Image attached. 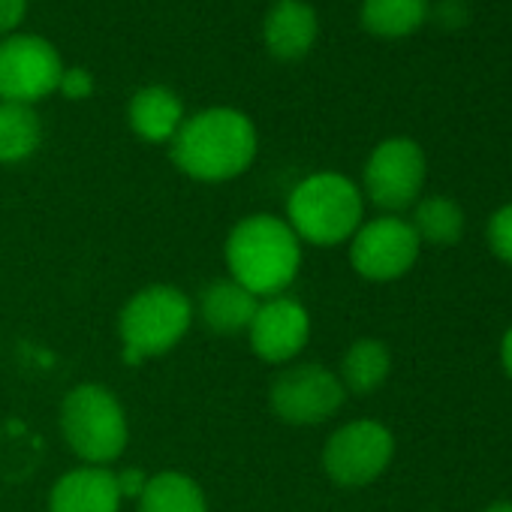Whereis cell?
<instances>
[{
    "label": "cell",
    "instance_id": "6da1fadb",
    "mask_svg": "<svg viewBox=\"0 0 512 512\" xmlns=\"http://www.w3.org/2000/svg\"><path fill=\"white\" fill-rule=\"evenodd\" d=\"M172 163L193 181L223 184L250 169L260 148L253 121L232 106H211L184 118L175 133Z\"/></svg>",
    "mask_w": 512,
    "mask_h": 512
},
{
    "label": "cell",
    "instance_id": "7a4b0ae2",
    "mask_svg": "<svg viewBox=\"0 0 512 512\" xmlns=\"http://www.w3.org/2000/svg\"><path fill=\"white\" fill-rule=\"evenodd\" d=\"M229 278L256 299H275L296 281L302 266V241L284 217L250 214L226 238Z\"/></svg>",
    "mask_w": 512,
    "mask_h": 512
},
{
    "label": "cell",
    "instance_id": "3957f363",
    "mask_svg": "<svg viewBox=\"0 0 512 512\" xmlns=\"http://www.w3.org/2000/svg\"><path fill=\"white\" fill-rule=\"evenodd\" d=\"M362 190L341 172H314L302 178L287 199V223L299 241L332 247L362 226Z\"/></svg>",
    "mask_w": 512,
    "mask_h": 512
},
{
    "label": "cell",
    "instance_id": "277c9868",
    "mask_svg": "<svg viewBox=\"0 0 512 512\" xmlns=\"http://www.w3.org/2000/svg\"><path fill=\"white\" fill-rule=\"evenodd\" d=\"M190 323H193V302L178 287L154 284L139 290L124 305L118 320L127 365H139L148 356L169 353L184 341Z\"/></svg>",
    "mask_w": 512,
    "mask_h": 512
},
{
    "label": "cell",
    "instance_id": "5b68a950",
    "mask_svg": "<svg viewBox=\"0 0 512 512\" xmlns=\"http://www.w3.org/2000/svg\"><path fill=\"white\" fill-rule=\"evenodd\" d=\"M61 431L67 446L88 464L106 467L130 440L121 401L100 383H79L61 404Z\"/></svg>",
    "mask_w": 512,
    "mask_h": 512
},
{
    "label": "cell",
    "instance_id": "8992f818",
    "mask_svg": "<svg viewBox=\"0 0 512 512\" xmlns=\"http://www.w3.org/2000/svg\"><path fill=\"white\" fill-rule=\"evenodd\" d=\"M64 73L61 52L40 34H10L0 40V103L34 106L58 91Z\"/></svg>",
    "mask_w": 512,
    "mask_h": 512
},
{
    "label": "cell",
    "instance_id": "52a82bcc",
    "mask_svg": "<svg viewBox=\"0 0 512 512\" xmlns=\"http://www.w3.org/2000/svg\"><path fill=\"white\" fill-rule=\"evenodd\" d=\"M392 455H395L392 431L374 419H356L329 437L323 449V467L332 482L344 488H362L389 467Z\"/></svg>",
    "mask_w": 512,
    "mask_h": 512
},
{
    "label": "cell",
    "instance_id": "ba28073f",
    "mask_svg": "<svg viewBox=\"0 0 512 512\" xmlns=\"http://www.w3.org/2000/svg\"><path fill=\"white\" fill-rule=\"evenodd\" d=\"M344 398L341 377L317 362L293 365L272 383V410L287 425H320L341 410Z\"/></svg>",
    "mask_w": 512,
    "mask_h": 512
},
{
    "label": "cell",
    "instance_id": "9c48e42d",
    "mask_svg": "<svg viewBox=\"0 0 512 512\" xmlns=\"http://www.w3.org/2000/svg\"><path fill=\"white\" fill-rule=\"evenodd\" d=\"M419 235L410 220L395 214L368 220L356 229L350 244V263L368 281H395L413 269L419 260Z\"/></svg>",
    "mask_w": 512,
    "mask_h": 512
},
{
    "label": "cell",
    "instance_id": "30bf717a",
    "mask_svg": "<svg viewBox=\"0 0 512 512\" xmlns=\"http://www.w3.org/2000/svg\"><path fill=\"white\" fill-rule=\"evenodd\" d=\"M365 193L383 211L410 208L425 184V154L413 139L395 136L380 142L365 163Z\"/></svg>",
    "mask_w": 512,
    "mask_h": 512
},
{
    "label": "cell",
    "instance_id": "8fae6325",
    "mask_svg": "<svg viewBox=\"0 0 512 512\" xmlns=\"http://www.w3.org/2000/svg\"><path fill=\"white\" fill-rule=\"evenodd\" d=\"M247 338L253 353L263 362L284 365L305 350L311 338V317L305 305L290 296L263 299L247 326Z\"/></svg>",
    "mask_w": 512,
    "mask_h": 512
},
{
    "label": "cell",
    "instance_id": "7c38bea8",
    "mask_svg": "<svg viewBox=\"0 0 512 512\" xmlns=\"http://www.w3.org/2000/svg\"><path fill=\"white\" fill-rule=\"evenodd\" d=\"M320 34L317 10L305 0H275V7L263 19V43L278 61H302Z\"/></svg>",
    "mask_w": 512,
    "mask_h": 512
},
{
    "label": "cell",
    "instance_id": "4fadbf2b",
    "mask_svg": "<svg viewBox=\"0 0 512 512\" xmlns=\"http://www.w3.org/2000/svg\"><path fill=\"white\" fill-rule=\"evenodd\" d=\"M118 476L109 467L85 464L64 473L49 494V512H118Z\"/></svg>",
    "mask_w": 512,
    "mask_h": 512
},
{
    "label": "cell",
    "instance_id": "5bb4252c",
    "mask_svg": "<svg viewBox=\"0 0 512 512\" xmlns=\"http://www.w3.org/2000/svg\"><path fill=\"white\" fill-rule=\"evenodd\" d=\"M130 127L142 142L163 145L172 142L184 124V103L166 85H145L133 94L127 109Z\"/></svg>",
    "mask_w": 512,
    "mask_h": 512
},
{
    "label": "cell",
    "instance_id": "9a60e30c",
    "mask_svg": "<svg viewBox=\"0 0 512 512\" xmlns=\"http://www.w3.org/2000/svg\"><path fill=\"white\" fill-rule=\"evenodd\" d=\"M256 308H260V299H256L253 293H247L232 278L211 281L199 293V317L214 335H241V332H247Z\"/></svg>",
    "mask_w": 512,
    "mask_h": 512
},
{
    "label": "cell",
    "instance_id": "2e32d148",
    "mask_svg": "<svg viewBox=\"0 0 512 512\" xmlns=\"http://www.w3.org/2000/svg\"><path fill=\"white\" fill-rule=\"evenodd\" d=\"M428 0H362V28L380 40L416 34L428 19Z\"/></svg>",
    "mask_w": 512,
    "mask_h": 512
},
{
    "label": "cell",
    "instance_id": "e0dca14e",
    "mask_svg": "<svg viewBox=\"0 0 512 512\" xmlns=\"http://www.w3.org/2000/svg\"><path fill=\"white\" fill-rule=\"evenodd\" d=\"M139 512H208V500L196 479L178 470H163L148 476L139 494Z\"/></svg>",
    "mask_w": 512,
    "mask_h": 512
},
{
    "label": "cell",
    "instance_id": "ac0fdd59",
    "mask_svg": "<svg viewBox=\"0 0 512 512\" xmlns=\"http://www.w3.org/2000/svg\"><path fill=\"white\" fill-rule=\"evenodd\" d=\"M392 371V356L383 341L377 338H359L341 362V383L353 395H371L377 392Z\"/></svg>",
    "mask_w": 512,
    "mask_h": 512
},
{
    "label": "cell",
    "instance_id": "d6986e66",
    "mask_svg": "<svg viewBox=\"0 0 512 512\" xmlns=\"http://www.w3.org/2000/svg\"><path fill=\"white\" fill-rule=\"evenodd\" d=\"M43 142V124L34 106L0 103V163H22L37 154Z\"/></svg>",
    "mask_w": 512,
    "mask_h": 512
},
{
    "label": "cell",
    "instance_id": "ffe728a7",
    "mask_svg": "<svg viewBox=\"0 0 512 512\" xmlns=\"http://www.w3.org/2000/svg\"><path fill=\"white\" fill-rule=\"evenodd\" d=\"M410 226L422 244L452 247L464 235V211L449 196H428V199L416 202Z\"/></svg>",
    "mask_w": 512,
    "mask_h": 512
},
{
    "label": "cell",
    "instance_id": "44dd1931",
    "mask_svg": "<svg viewBox=\"0 0 512 512\" xmlns=\"http://www.w3.org/2000/svg\"><path fill=\"white\" fill-rule=\"evenodd\" d=\"M488 247L494 256H500L503 263L512 266V202L497 208L488 220Z\"/></svg>",
    "mask_w": 512,
    "mask_h": 512
},
{
    "label": "cell",
    "instance_id": "7402d4cb",
    "mask_svg": "<svg viewBox=\"0 0 512 512\" xmlns=\"http://www.w3.org/2000/svg\"><path fill=\"white\" fill-rule=\"evenodd\" d=\"M94 88H97V82L88 67H64L58 94H64L67 100H88L94 94Z\"/></svg>",
    "mask_w": 512,
    "mask_h": 512
},
{
    "label": "cell",
    "instance_id": "603a6c76",
    "mask_svg": "<svg viewBox=\"0 0 512 512\" xmlns=\"http://www.w3.org/2000/svg\"><path fill=\"white\" fill-rule=\"evenodd\" d=\"M428 16H431L440 28H446V31H458V28H464L467 19H470L464 0H437V7L428 10Z\"/></svg>",
    "mask_w": 512,
    "mask_h": 512
},
{
    "label": "cell",
    "instance_id": "cb8c5ba5",
    "mask_svg": "<svg viewBox=\"0 0 512 512\" xmlns=\"http://www.w3.org/2000/svg\"><path fill=\"white\" fill-rule=\"evenodd\" d=\"M25 16H28V0H0V40L16 34Z\"/></svg>",
    "mask_w": 512,
    "mask_h": 512
},
{
    "label": "cell",
    "instance_id": "d4e9b609",
    "mask_svg": "<svg viewBox=\"0 0 512 512\" xmlns=\"http://www.w3.org/2000/svg\"><path fill=\"white\" fill-rule=\"evenodd\" d=\"M118 476V491H121V497H136L139 500V494L145 491V485H148V476L139 470V467H127L124 473H115Z\"/></svg>",
    "mask_w": 512,
    "mask_h": 512
},
{
    "label": "cell",
    "instance_id": "484cf974",
    "mask_svg": "<svg viewBox=\"0 0 512 512\" xmlns=\"http://www.w3.org/2000/svg\"><path fill=\"white\" fill-rule=\"evenodd\" d=\"M500 359H503V368H506V374H509V380H512V329L503 335V344H500Z\"/></svg>",
    "mask_w": 512,
    "mask_h": 512
},
{
    "label": "cell",
    "instance_id": "4316f807",
    "mask_svg": "<svg viewBox=\"0 0 512 512\" xmlns=\"http://www.w3.org/2000/svg\"><path fill=\"white\" fill-rule=\"evenodd\" d=\"M482 512H512V500H497V503H488Z\"/></svg>",
    "mask_w": 512,
    "mask_h": 512
}]
</instances>
